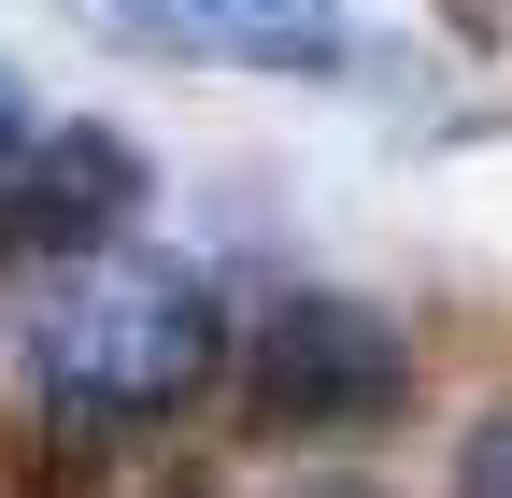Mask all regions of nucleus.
Wrapping results in <instances>:
<instances>
[{
	"instance_id": "nucleus-1",
	"label": "nucleus",
	"mask_w": 512,
	"mask_h": 498,
	"mask_svg": "<svg viewBox=\"0 0 512 498\" xmlns=\"http://www.w3.org/2000/svg\"><path fill=\"white\" fill-rule=\"evenodd\" d=\"M15 356H29V399L57 427L128 442V427H171L214 385V299L185 271H100V257H72V285L29 299Z\"/></svg>"
},
{
	"instance_id": "nucleus-2",
	"label": "nucleus",
	"mask_w": 512,
	"mask_h": 498,
	"mask_svg": "<svg viewBox=\"0 0 512 498\" xmlns=\"http://www.w3.org/2000/svg\"><path fill=\"white\" fill-rule=\"evenodd\" d=\"M413 413V356L370 299L285 285L242 342V427L256 442H328V427H399Z\"/></svg>"
},
{
	"instance_id": "nucleus-3",
	"label": "nucleus",
	"mask_w": 512,
	"mask_h": 498,
	"mask_svg": "<svg viewBox=\"0 0 512 498\" xmlns=\"http://www.w3.org/2000/svg\"><path fill=\"white\" fill-rule=\"evenodd\" d=\"M128 200H143V143L128 129H43L15 200H0V242L15 257H100L128 228Z\"/></svg>"
},
{
	"instance_id": "nucleus-4",
	"label": "nucleus",
	"mask_w": 512,
	"mask_h": 498,
	"mask_svg": "<svg viewBox=\"0 0 512 498\" xmlns=\"http://www.w3.org/2000/svg\"><path fill=\"white\" fill-rule=\"evenodd\" d=\"M456 498H512V399H498L470 442H456Z\"/></svg>"
}]
</instances>
